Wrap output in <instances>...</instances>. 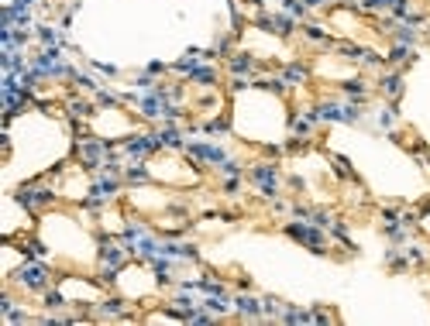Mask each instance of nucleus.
<instances>
[{
	"instance_id": "f257e3e1",
	"label": "nucleus",
	"mask_w": 430,
	"mask_h": 326,
	"mask_svg": "<svg viewBox=\"0 0 430 326\" xmlns=\"http://www.w3.org/2000/svg\"><path fill=\"white\" fill-rule=\"evenodd\" d=\"M52 282H55V275H52L48 261H42V258H21V264L11 268L7 279H4V285H11L14 292H21L24 299H28V296L38 299Z\"/></svg>"
},
{
	"instance_id": "f03ea898",
	"label": "nucleus",
	"mask_w": 430,
	"mask_h": 326,
	"mask_svg": "<svg viewBox=\"0 0 430 326\" xmlns=\"http://www.w3.org/2000/svg\"><path fill=\"white\" fill-rule=\"evenodd\" d=\"M11 199L21 206L24 213H31V217H38V213H45L48 206H55L59 199H62V193L55 189V186H48L42 175H35V179H28V182H21L14 193H11Z\"/></svg>"
},
{
	"instance_id": "7ed1b4c3",
	"label": "nucleus",
	"mask_w": 430,
	"mask_h": 326,
	"mask_svg": "<svg viewBox=\"0 0 430 326\" xmlns=\"http://www.w3.org/2000/svg\"><path fill=\"white\" fill-rule=\"evenodd\" d=\"M245 179H248V186L262 196L265 203L275 199V196H282V186H286L282 162H275V158H258V162H251L248 169H245Z\"/></svg>"
},
{
	"instance_id": "20e7f679",
	"label": "nucleus",
	"mask_w": 430,
	"mask_h": 326,
	"mask_svg": "<svg viewBox=\"0 0 430 326\" xmlns=\"http://www.w3.org/2000/svg\"><path fill=\"white\" fill-rule=\"evenodd\" d=\"M282 234L290 240H296L299 247H307L310 254H317V258H327L331 254V234L317 227V223H310V220H286L282 223Z\"/></svg>"
},
{
	"instance_id": "39448f33",
	"label": "nucleus",
	"mask_w": 430,
	"mask_h": 326,
	"mask_svg": "<svg viewBox=\"0 0 430 326\" xmlns=\"http://www.w3.org/2000/svg\"><path fill=\"white\" fill-rule=\"evenodd\" d=\"M121 152L128 158H145L152 162L155 154H162V141H159V130L155 128H145V130H131L121 137Z\"/></svg>"
},
{
	"instance_id": "423d86ee",
	"label": "nucleus",
	"mask_w": 430,
	"mask_h": 326,
	"mask_svg": "<svg viewBox=\"0 0 430 326\" xmlns=\"http://www.w3.org/2000/svg\"><path fill=\"white\" fill-rule=\"evenodd\" d=\"M251 28L265 31V35H275L282 42H290L299 35V21L290 18L286 11H262V14H251Z\"/></svg>"
},
{
	"instance_id": "0eeeda50",
	"label": "nucleus",
	"mask_w": 430,
	"mask_h": 326,
	"mask_svg": "<svg viewBox=\"0 0 430 326\" xmlns=\"http://www.w3.org/2000/svg\"><path fill=\"white\" fill-rule=\"evenodd\" d=\"M320 107V117H324V124H362L365 120V110L362 103H351V100H331V96H324L317 100Z\"/></svg>"
},
{
	"instance_id": "6e6552de",
	"label": "nucleus",
	"mask_w": 430,
	"mask_h": 326,
	"mask_svg": "<svg viewBox=\"0 0 430 326\" xmlns=\"http://www.w3.org/2000/svg\"><path fill=\"white\" fill-rule=\"evenodd\" d=\"M372 86H375V96H382L385 103H399V100H403V93H407V72H403V69H389V65H385L382 72H375Z\"/></svg>"
},
{
	"instance_id": "1a4fd4ad",
	"label": "nucleus",
	"mask_w": 430,
	"mask_h": 326,
	"mask_svg": "<svg viewBox=\"0 0 430 326\" xmlns=\"http://www.w3.org/2000/svg\"><path fill=\"white\" fill-rule=\"evenodd\" d=\"M272 65L262 62L255 52H248V48H234V55L231 59H224V72L227 76H248V79H258L262 72H269Z\"/></svg>"
},
{
	"instance_id": "9d476101",
	"label": "nucleus",
	"mask_w": 430,
	"mask_h": 326,
	"mask_svg": "<svg viewBox=\"0 0 430 326\" xmlns=\"http://www.w3.org/2000/svg\"><path fill=\"white\" fill-rule=\"evenodd\" d=\"M97 113H100V107H97L93 96L79 93V89L66 93V100H62V117H66V120H93Z\"/></svg>"
},
{
	"instance_id": "9b49d317",
	"label": "nucleus",
	"mask_w": 430,
	"mask_h": 326,
	"mask_svg": "<svg viewBox=\"0 0 430 326\" xmlns=\"http://www.w3.org/2000/svg\"><path fill=\"white\" fill-rule=\"evenodd\" d=\"M234 323H265V316H262V296H255L251 288L234 292Z\"/></svg>"
},
{
	"instance_id": "f8f14e48",
	"label": "nucleus",
	"mask_w": 430,
	"mask_h": 326,
	"mask_svg": "<svg viewBox=\"0 0 430 326\" xmlns=\"http://www.w3.org/2000/svg\"><path fill=\"white\" fill-rule=\"evenodd\" d=\"M35 42H38V48H66V52H76V45L69 42L66 28H55V24H48V21H38Z\"/></svg>"
},
{
	"instance_id": "ddd939ff",
	"label": "nucleus",
	"mask_w": 430,
	"mask_h": 326,
	"mask_svg": "<svg viewBox=\"0 0 430 326\" xmlns=\"http://www.w3.org/2000/svg\"><path fill=\"white\" fill-rule=\"evenodd\" d=\"M182 79L193 89H221V69H217V62H200L193 65Z\"/></svg>"
},
{
	"instance_id": "4468645a",
	"label": "nucleus",
	"mask_w": 430,
	"mask_h": 326,
	"mask_svg": "<svg viewBox=\"0 0 430 326\" xmlns=\"http://www.w3.org/2000/svg\"><path fill=\"white\" fill-rule=\"evenodd\" d=\"M338 93L344 100H351V103H368L372 96H375V86L368 83V76H351V79H341L338 83Z\"/></svg>"
},
{
	"instance_id": "2eb2a0df",
	"label": "nucleus",
	"mask_w": 430,
	"mask_h": 326,
	"mask_svg": "<svg viewBox=\"0 0 430 326\" xmlns=\"http://www.w3.org/2000/svg\"><path fill=\"white\" fill-rule=\"evenodd\" d=\"M299 35H303V42L307 45H317V48H324V52H334V35H331V28L327 24H320V21H303L299 24Z\"/></svg>"
},
{
	"instance_id": "dca6fc26",
	"label": "nucleus",
	"mask_w": 430,
	"mask_h": 326,
	"mask_svg": "<svg viewBox=\"0 0 430 326\" xmlns=\"http://www.w3.org/2000/svg\"><path fill=\"white\" fill-rule=\"evenodd\" d=\"M124 186H131V189H138V186H152L155 182V172H152V162H145V158H128V165H124Z\"/></svg>"
},
{
	"instance_id": "f3484780",
	"label": "nucleus",
	"mask_w": 430,
	"mask_h": 326,
	"mask_svg": "<svg viewBox=\"0 0 430 326\" xmlns=\"http://www.w3.org/2000/svg\"><path fill=\"white\" fill-rule=\"evenodd\" d=\"M155 130H159L162 152H182V148H186V141H189V134H186L182 124H169V120H162V124H155Z\"/></svg>"
},
{
	"instance_id": "a211bd4d",
	"label": "nucleus",
	"mask_w": 430,
	"mask_h": 326,
	"mask_svg": "<svg viewBox=\"0 0 430 326\" xmlns=\"http://www.w3.org/2000/svg\"><path fill=\"white\" fill-rule=\"evenodd\" d=\"M231 128H234V120H231L227 110H217V113H210L206 120H200V134L214 137V141H224L227 134H231Z\"/></svg>"
},
{
	"instance_id": "6ab92c4d",
	"label": "nucleus",
	"mask_w": 430,
	"mask_h": 326,
	"mask_svg": "<svg viewBox=\"0 0 430 326\" xmlns=\"http://www.w3.org/2000/svg\"><path fill=\"white\" fill-rule=\"evenodd\" d=\"M417 59H420V55H417V48H413V45L389 42V48H385V65H389V69H403V72H407Z\"/></svg>"
},
{
	"instance_id": "aec40b11",
	"label": "nucleus",
	"mask_w": 430,
	"mask_h": 326,
	"mask_svg": "<svg viewBox=\"0 0 430 326\" xmlns=\"http://www.w3.org/2000/svg\"><path fill=\"white\" fill-rule=\"evenodd\" d=\"M279 72H282V79L290 83V89H299L310 83V62H303V59H293V62H282L279 65Z\"/></svg>"
},
{
	"instance_id": "412c9836",
	"label": "nucleus",
	"mask_w": 430,
	"mask_h": 326,
	"mask_svg": "<svg viewBox=\"0 0 430 326\" xmlns=\"http://www.w3.org/2000/svg\"><path fill=\"white\" fill-rule=\"evenodd\" d=\"M255 89H262V93H272V96H279V100H286L293 89H290V83L282 79V72H262L258 79H255Z\"/></svg>"
},
{
	"instance_id": "4be33fe9",
	"label": "nucleus",
	"mask_w": 430,
	"mask_h": 326,
	"mask_svg": "<svg viewBox=\"0 0 430 326\" xmlns=\"http://www.w3.org/2000/svg\"><path fill=\"white\" fill-rule=\"evenodd\" d=\"M279 323H286V326H303V323H314V305L307 309V305L286 303V305H282V316H279Z\"/></svg>"
},
{
	"instance_id": "5701e85b",
	"label": "nucleus",
	"mask_w": 430,
	"mask_h": 326,
	"mask_svg": "<svg viewBox=\"0 0 430 326\" xmlns=\"http://www.w3.org/2000/svg\"><path fill=\"white\" fill-rule=\"evenodd\" d=\"M224 103V96H221V89H200L197 96H193V103L189 107L200 110V113H217Z\"/></svg>"
},
{
	"instance_id": "b1692460",
	"label": "nucleus",
	"mask_w": 430,
	"mask_h": 326,
	"mask_svg": "<svg viewBox=\"0 0 430 326\" xmlns=\"http://www.w3.org/2000/svg\"><path fill=\"white\" fill-rule=\"evenodd\" d=\"M375 128L385 130V134L399 128V103H385L382 100V107L375 110Z\"/></svg>"
},
{
	"instance_id": "393cba45",
	"label": "nucleus",
	"mask_w": 430,
	"mask_h": 326,
	"mask_svg": "<svg viewBox=\"0 0 430 326\" xmlns=\"http://www.w3.org/2000/svg\"><path fill=\"white\" fill-rule=\"evenodd\" d=\"M104 86H107V83H104V79H97V76H93V69H90V72L76 69V76H72V89H79V93H87V96L100 93Z\"/></svg>"
},
{
	"instance_id": "a878e982",
	"label": "nucleus",
	"mask_w": 430,
	"mask_h": 326,
	"mask_svg": "<svg viewBox=\"0 0 430 326\" xmlns=\"http://www.w3.org/2000/svg\"><path fill=\"white\" fill-rule=\"evenodd\" d=\"M385 268L396 271V275L409 271V261H407V254H403V244H389V247H385Z\"/></svg>"
},
{
	"instance_id": "bb28decb",
	"label": "nucleus",
	"mask_w": 430,
	"mask_h": 326,
	"mask_svg": "<svg viewBox=\"0 0 430 326\" xmlns=\"http://www.w3.org/2000/svg\"><path fill=\"white\" fill-rule=\"evenodd\" d=\"M93 100H97V107L100 110H124L128 107V100H124V93H114V89H100V93H93Z\"/></svg>"
},
{
	"instance_id": "cd10ccee",
	"label": "nucleus",
	"mask_w": 430,
	"mask_h": 326,
	"mask_svg": "<svg viewBox=\"0 0 430 326\" xmlns=\"http://www.w3.org/2000/svg\"><path fill=\"white\" fill-rule=\"evenodd\" d=\"M28 65H31V62H28V55H24V52H0V69H4V72L21 76Z\"/></svg>"
},
{
	"instance_id": "c85d7f7f",
	"label": "nucleus",
	"mask_w": 430,
	"mask_h": 326,
	"mask_svg": "<svg viewBox=\"0 0 430 326\" xmlns=\"http://www.w3.org/2000/svg\"><path fill=\"white\" fill-rule=\"evenodd\" d=\"M0 320H4L7 326H28V323H35V313L28 309V303H18L14 309H7Z\"/></svg>"
},
{
	"instance_id": "c756f323",
	"label": "nucleus",
	"mask_w": 430,
	"mask_h": 326,
	"mask_svg": "<svg viewBox=\"0 0 430 326\" xmlns=\"http://www.w3.org/2000/svg\"><path fill=\"white\" fill-rule=\"evenodd\" d=\"M327 158H331V169H334V175H338L341 182H362L358 172L351 169V162H348L344 154H327Z\"/></svg>"
},
{
	"instance_id": "7c9ffc66",
	"label": "nucleus",
	"mask_w": 430,
	"mask_h": 326,
	"mask_svg": "<svg viewBox=\"0 0 430 326\" xmlns=\"http://www.w3.org/2000/svg\"><path fill=\"white\" fill-rule=\"evenodd\" d=\"M403 254H407L409 268H424V264L430 261L427 247H424V244H417V240H407V244H403Z\"/></svg>"
},
{
	"instance_id": "2f4dec72",
	"label": "nucleus",
	"mask_w": 430,
	"mask_h": 326,
	"mask_svg": "<svg viewBox=\"0 0 430 326\" xmlns=\"http://www.w3.org/2000/svg\"><path fill=\"white\" fill-rule=\"evenodd\" d=\"M279 11H286V14H290V18H296L299 24L314 18V11L307 7V0H282V7H279Z\"/></svg>"
},
{
	"instance_id": "473e14b6",
	"label": "nucleus",
	"mask_w": 430,
	"mask_h": 326,
	"mask_svg": "<svg viewBox=\"0 0 430 326\" xmlns=\"http://www.w3.org/2000/svg\"><path fill=\"white\" fill-rule=\"evenodd\" d=\"M210 48H214V52H217V59L224 62V59H231V55H234V48H238V38H234L231 31H227V35H217Z\"/></svg>"
},
{
	"instance_id": "72a5a7b5",
	"label": "nucleus",
	"mask_w": 430,
	"mask_h": 326,
	"mask_svg": "<svg viewBox=\"0 0 430 326\" xmlns=\"http://www.w3.org/2000/svg\"><path fill=\"white\" fill-rule=\"evenodd\" d=\"M282 299L279 296H262V316H265V323H279V316H282Z\"/></svg>"
},
{
	"instance_id": "f704fd0d",
	"label": "nucleus",
	"mask_w": 430,
	"mask_h": 326,
	"mask_svg": "<svg viewBox=\"0 0 430 326\" xmlns=\"http://www.w3.org/2000/svg\"><path fill=\"white\" fill-rule=\"evenodd\" d=\"M245 182H248L245 175H221L217 189H221V196H227V199H234V196L241 193V186H245Z\"/></svg>"
},
{
	"instance_id": "c9c22d12",
	"label": "nucleus",
	"mask_w": 430,
	"mask_h": 326,
	"mask_svg": "<svg viewBox=\"0 0 430 326\" xmlns=\"http://www.w3.org/2000/svg\"><path fill=\"white\" fill-rule=\"evenodd\" d=\"M155 86H159V79L152 72H145V69L131 76V89H138V93H148V89H155Z\"/></svg>"
},
{
	"instance_id": "e433bc0d",
	"label": "nucleus",
	"mask_w": 430,
	"mask_h": 326,
	"mask_svg": "<svg viewBox=\"0 0 430 326\" xmlns=\"http://www.w3.org/2000/svg\"><path fill=\"white\" fill-rule=\"evenodd\" d=\"M269 213H272V217L290 220V217H293V203H290V199H282V196H275V199H269Z\"/></svg>"
},
{
	"instance_id": "4c0bfd02",
	"label": "nucleus",
	"mask_w": 430,
	"mask_h": 326,
	"mask_svg": "<svg viewBox=\"0 0 430 326\" xmlns=\"http://www.w3.org/2000/svg\"><path fill=\"white\" fill-rule=\"evenodd\" d=\"M334 220H338V213H334V210H324V206H314V217H310V223H317V227H324V230H327V227H331Z\"/></svg>"
},
{
	"instance_id": "58836bf2",
	"label": "nucleus",
	"mask_w": 430,
	"mask_h": 326,
	"mask_svg": "<svg viewBox=\"0 0 430 326\" xmlns=\"http://www.w3.org/2000/svg\"><path fill=\"white\" fill-rule=\"evenodd\" d=\"M87 65H90L93 72H100V76H107V79H117L121 76V69L114 62H97V59H87Z\"/></svg>"
},
{
	"instance_id": "ea45409f",
	"label": "nucleus",
	"mask_w": 430,
	"mask_h": 326,
	"mask_svg": "<svg viewBox=\"0 0 430 326\" xmlns=\"http://www.w3.org/2000/svg\"><path fill=\"white\" fill-rule=\"evenodd\" d=\"M314 323H338V313L317 303V305H314Z\"/></svg>"
},
{
	"instance_id": "a19ab883",
	"label": "nucleus",
	"mask_w": 430,
	"mask_h": 326,
	"mask_svg": "<svg viewBox=\"0 0 430 326\" xmlns=\"http://www.w3.org/2000/svg\"><path fill=\"white\" fill-rule=\"evenodd\" d=\"M286 186H290V189H296V193H303V189H307V182H303L299 175H286Z\"/></svg>"
},
{
	"instance_id": "79ce46f5",
	"label": "nucleus",
	"mask_w": 430,
	"mask_h": 326,
	"mask_svg": "<svg viewBox=\"0 0 430 326\" xmlns=\"http://www.w3.org/2000/svg\"><path fill=\"white\" fill-rule=\"evenodd\" d=\"M234 288H238V292H245V288H251V279H248V275H241V279H234Z\"/></svg>"
},
{
	"instance_id": "37998d69",
	"label": "nucleus",
	"mask_w": 430,
	"mask_h": 326,
	"mask_svg": "<svg viewBox=\"0 0 430 326\" xmlns=\"http://www.w3.org/2000/svg\"><path fill=\"white\" fill-rule=\"evenodd\" d=\"M327 4H331V0H307V7H310V11H320V7H327Z\"/></svg>"
}]
</instances>
